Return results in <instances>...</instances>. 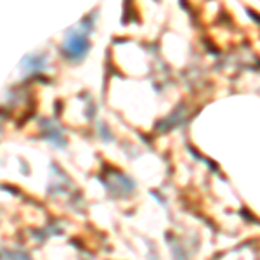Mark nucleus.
<instances>
[{"label":"nucleus","mask_w":260,"mask_h":260,"mask_svg":"<svg viewBox=\"0 0 260 260\" xmlns=\"http://www.w3.org/2000/svg\"><path fill=\"white\" fill-rule=\"evenodd\" d=\"M89 40H87V37L83 35V33H70L68 40H66L64 44V50L66 54L71 57V59H82L83 56H85L87 52H89Z\"/></svg>","instance_id":"obj_1"}]
</instances>
